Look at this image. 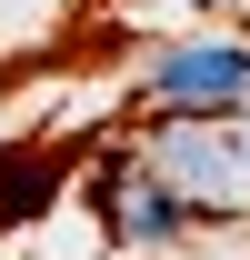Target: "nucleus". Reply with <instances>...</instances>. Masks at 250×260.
Wrapping results in <instances>:
<instances>
[{"instance_id": "1", "label": "nucleus", "mask_w": 250, "mask_h": 260, "mask_svg": "<svg viewBox=\"0 0 250 260\" xmlns=\"http://www.w3.org/2000/svg\"><path fill=\"white\" fill-rule=\"evenodd\" d=\"M140 160H150L160 180L190 200V220H200V230L250 210V130H230V120L180 110V120H160L150 140H140Z\"/></svg>"}, {"instance_id": "2", "label": "nucleus", "mask_w": 250, "mask_h": 260, "mask_svg": "<svg viewBox=\"0 0 250 260\" xmlns=\"http://www.w3.org/2000/svg\"><path fill=\"white\" fill-rule=\"evenodd\" d=\"M140 90H150L160 110H200V120H230V110L250 100V40H240V30L170 40V50H150Z\"/></svg>"}, {"instance_id": "3", "label": "nucleus", "mask_w": 250, "mask_h": 260, "mask_svg": "<svg viewBox=\"0 0 250 260\" xmlns=\"http://www.w3.org/2000/svg\"><path fill=\"white\" fill-rule=\"evenodd\" d=\"M90 210H100V230L120 240V250H170V240H190V200L160 180L140 150H110L100 160V180H90Z\"/></svg>"}, {"instance_id": "4", "label": "nucleus", "mask_w": 250, "mask_h": 260, "mask_svg": "<svg viewBox=\"0 0 250 260\" xmlns=\"http://www.w3.org/2000/svg\"><path fill=\"white\" fill-rule=\"evenodd\" d=\"M50 190H60V150L50 140H20L10 160H0V230H20L50 210Z\"/></svg>"}]
</instances>
